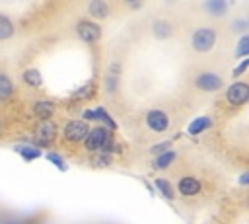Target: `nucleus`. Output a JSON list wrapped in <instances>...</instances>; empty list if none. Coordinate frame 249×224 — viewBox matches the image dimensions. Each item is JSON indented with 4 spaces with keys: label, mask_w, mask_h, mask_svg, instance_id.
<instances>
[{
    "label": "nucleus",
    "mask_w": 249,
    "mask_h": 224,
    "mask_svg": "<svg viewBox=\"0 0 249 224\" xmlns=\"http://www.w3.org/2000/svg\"><path fill=\"white\" fill-rule=\"evenodd\" d=\"M216 43V31L210 27H198L191 35V45L196 53H208Z\"/></svg>",
    "instance_id": "1"
},
{
    "label": "nucleus",
    "mask_w": 249,
    "mask_h": 224,
    "mask_svg": "<svg viewBox=\"0 0 249 224\" xmlns=\"http://www.w3.org/2000/svg\"><path fill=\"white\" fill-rule=\"evenodd\" d=\"M76 31L84 43H97L101 37V27L89 19H80L76 25Z\"/></svg>",
    "instance_id": "2"
},
{
    "label": "nucleus",
    "mask_w": 249,
    "mask_h": 224,
    "mask_svg": "<svg viewBox=\"0 0 249 224\" xmlns=\"http://www.w3.org/2000/svg\"><path fill=\"white\" fill-rule=\"evenodd\" d=\"M195 84H196L198 90H204V92H218L224 86L222 78L218 74H214V72H200L196 76Z\"/></svg>",
    "instance_id": "3"
},
{
    "label": "nucleus",
    "mask_w": 249,
    "mask_h": 224,
    "mask_svg": "<svg viewBox=\"0 0 249 224\" xmlns=\"http://www.w3.org/2000/svg\"><path fill=\"white\" fill-rule=\"evenodd\" d=\"M226 97L231 105H243L247 99H249V86L245 82H235L228 88L226 92Z\"/></svg>",
    "instance_id": "4"
},
{
    "label": "nucleus",
    "mask_w": 249,
    "mask_h": 224,
    "mask_svg": "<svg viewBox=\"0 0 249 224\" xmlns=\"http://www.w3.org/2000/svg\"><path fill=\"white\" fill-rule=\"evenodd\" d=\"M107 138H109V131L103 129V127H95V129L88 131L84 142H86V148H88L89 152H95V150H99V148L103 146V142H105Z\"/></svg>",
    "instance_id": "5"
},
{
    "label": "nucleus",
    "mask_w": 249,
    "mask_h": 224,
    "mask_svg": "<svg viewBox=\"0 0 249 224\" xmlns=\"http://www.w3.org/2000/svg\"><path fill=\"white\" fill-rule=\"evenodd\" d=\"M54 136H56V125L51 119H43L35 129V138L41 144H49L54 140Z\"/></svg>",
    "instance_id": "6"
},
{
    "label": "nucleus",
    "mask_w": 249,
    "mask_h": 224,
    "mask_svg": "<svg viewBox=\"0 0 249 224\" xmlns=\"http://www.w3.org/2000/svg\"><path fill=\"white\" fill-rule=\"evenodd\" d=\"M88 131H89V129H88L86 121H70V123L66 125V129H64V136H66L70 142H80V140L86 138Z\"/></svg>",
    "instance_id": "7"
},
{
    "label": "nucleus",
    "mask_w": 249,
    "mask_h": 224,
    "mask_svg": "<svg viewBox=\"0 0 249 224\" xmlns=\"http://www.w3.org/2000/svg\"><path fill=\"white\" fill-rule=\"evenodd\" d=\"M146 125H148L152 131L161 132V131L167 129L169 117H167L163 111H160V109H152V111H148V115H146Z\"/></svg>",
    "instance_id": "8"
},
{
    "label": "nucleus",
    "mask_w": 249,
    "mask_h": 224,
    "mask_svg": "<svg viewBox=\"0 0 249 224\" xmlns=\"http://www.w3.org/2000/svg\"><path fill=\"white\" fill-rule=\"evenodd\" d=\"M88 14L97 19H105L109 16V4L105 0H91L88 4Z\"/></svg>",
    "instance_id": "9"
},
{
    "label": "nucleus",
    "mask_w": 249,
    "mask_h": 224,
    "mask_svg": "<svg viewBox=\"0 0 249 224\" xmlns=\"http://www.w3.org/2000/svg\"><path fill=\"white\" fill-rule=\"evenodd\" d=\"M204 10L214 18H222L228 12V0H204Z\"/></svg>",
    "instance_id": "10"
},
{
    "label": "nucleus",
    "mask_w": 249,
    "mask_h": 224,
    "mask_svg": "<svg viewBox=\"0 0 249 224\" xmlns=\"http://www.w3.org/2000/svg\"><path fill=\"white\" fill-rule=\"evenodd\" d=\"M179 191L185 197L187 195H196L200 191V181L195 179V177H183V179H179Z\"/></svg>",
    "instance_id": "11"
},
{
    "label": "nucleus",
    "mask_w": 249,
    "mask_h": 224,
    "mask_svg": "<svg viewBox=\"0 0 249 224\" xmlns=\"http://www.w3.org/2000/svg\"><path fill=\"white\" fill-rule=\"evenodd\" d=\"M152 27H154V35L158 39H167L173 33V27H171V23L167 19H156Z\"/></svg>",
    "instance_id": "12"
},
{
    "label": "nucleus",
    "mask_w": 249,
    "mask_h": 224,
    "mask_svg": "<svg viewBox=\"0 0 249 224\" xmlns=\"http://www.w3.org/2000/svg\"><path fill=\"white\" fill-rule=\"evenodd\" d=\"M33 111H35V115H37L39 119H51V115L54 113V105H53L51 101L41 99V101H37V103L33 105Z\"/></svg>",
    "instance_id": "13"
},
{
    "label": "nucleus",
    "mask_w": 249,
    "mask_h": 224,
    "mask_svg": "<svg viewBox=\"0 0 249 224\" xmlns=\"http://www.w3.org/2000/svg\"><path fill=\"white\" fill-rule=\"evenodd\" d=\"M21 78H23V82H25L27 86H31V88H39L41 82H43L41 72H39L37 68H27V70H23Z\"/></svg>",
    "instance_id": "14"
},
{
    "label": "nucleus",
    "mask_w": 249,
    "mask_h": 224,
    "mask_svg": "<svg viewBox=\"0 0 249 224\" xmlns=\"http://www.w3.org/2000/svg\"><path fill=\"white\" fill-rule=\"evenodd\" d=\"M175 158H177V154H175L171 148H167L165 152H161V154L156 158L154 168H156V169H165V168H167V166H169V164H171Z\"/></svg>",
    "instance_id": "15"
},
{
    "label": "nucleus",
    "mask_w": 249,
    "mask_h": 224,
    "mask_svg": "<svg viewBox=\"0 0 249 224\" xmlns=\"http://www.w3.org/2000/svg\"><path fill=\"white\" fill-rule=\"evenodd\" d=\"M14 31H16V27H14L12 19H10L8 16H2V14H0V41L10 39V37L14 35Z\"/></svg>",
    "instance_id": "16"
},
{
    "label": "nucleus",
    "mask_w": 249,
    "mask_h": 224,
    "mask_svg": "<svg viewBox=\"0 0 249 224\" xmlns=\"http://www.w3.org/2000/svg\"><path fill=\"white\" fill-rule=\"evenodd\" d=\"M12 92H14L12 80L4 72H0V99H8L12 95Z\"/></svg>",
    "instance_id": "17"
},
{
    "label": "nucleus",
    "mask_w": 249,
    "mask_h": 224,
    "mask_svg": "<svg viewBox=\"0 0 249 224\" xmlns=\"http://www.w3.org/2000/svg\"><path fill=\"white\" fill-rule=\"evenodd\" d=\"M210 119L208 117H198V119H195L193 123H191V127H189V132L191 134H200L202 131H206L208 127H210Z\"/></svg>",
    "instance_id": "18"
},
{
    "label": "nucleus",
    "mask_w": 249,
    "mask_h": 224,
    "mask_svg": "<svg viewBox=\"0 0 249 224\" xmlns=\"http://www.w3.org/2000/svg\"><path fill=\"white\" fill-rule=\"evenodd\" d=\"M156 187L163 193V197L165 199H173V189H171V185H169V181H165V179H156Z\"/></svg>",
    "instance_id": "19"
},
{
    "label": "nucleus",
    "mask_w": 249,
    "mask_h": 224,
    "mask_svg": "<svg viewBox=\"0 0 249 224\" xmlns=\"http://www.w3.org/2000/svg\"><path fill=\"white\" fill-rule=\"evenodd\" d=\"M249 55V35H243L237 43V51H235V56H247Z\"/></svg>",
    "instance_id": "20"
},
{
    "label": "nucleus",
    "mask_w": 249,
    "mask_h": 224,
    "mask_svg": "<svg viewBox=\"0 0 249 224\" xmlns=\"http://www.w3.org/2000/svg\"><path fill=\"white\" fill-rule=\"evenodd\" d=\"M105 86H107V92L113 93V92L117 90V74L109 72V74H107V84H105Z\"/></svg>",
    "instance_id": "21"
},
{
    "label": "nucleus",
    "mask_w": 249,
    "mask_h": 224,
    "mask_svg": "<svg viewBox=\"0 0 249 224\" xmlns=\"http://www.w3.org/2000/svg\"><path fill=\"white\" fill-rule=\"evenodd\" d=\"M21 156H23L25 160H29V158H37V156H41V152H39L37 148L25 146V148H21Z\"/></svg>",
    "instance_id": "22"
},
{
    "label": "nucleus",
    "mask_w": 249,
    "mask_h": 224,
    "mask_svg": "<svg viewBox=\"0 0 249 224\" xmlns=\"http://www.w3.org/2000/svg\"><path fill=\"white\" fill-rule=\"evenodd\" d=\"M101 154H103V152H101ZM109 162H111V160H109V156H107V154H103V156H99V158L91 160V164H93L95 168H105Z\"/></svg>",
    "instance_id": "23"
},
{
    "label": "nucleus",
    "mask_w": 249,
    "mask_h": 224,
    "mask_svg": "<svg viewBox=\"0 0 249 224\" xmlns=\"http://www.w3.org/2000/svg\"><path fill=\"white\" fill-rule=\"evenodd\" d=\"M247 66H249V58H245L241 64H237L235 68H233V72H231V76H241L245 70H247Z\"/></svg>",
    "instance_id": "24"
},
{
    "label": "nucleus",
    "mask_w": 249,
    "mask_h": 224,
    "mask_svg": "<svg viewBox=\"0 0 249 224\" xmlns=\"http://www.w3.org/2000/svg\"><path fill=\"white\" fill-rule=\"evenodd\" d=\"M47 158H49L51 162H54L58 169H66V164H64V162H62V160H60V158L56 156V154H47Z\"/></svg>",
    "instance_id": "25"
},
{
    "label": "nucleus",
    "mask_w": 249,
    "mask_h": 224,
    "mask_svg": "<svg viewBox=\"0 0 249 224\" xmlns=\"http://www.w3.org/2000/svg\"><path fill=\"white\" fill-rule=\"evenodd\" d=\"M169 146H171L169 142H161V144H156V146H152V148H150V152H154V154H156V152H158V154H161V152H163V150H167Z\"/></svg>",
    "instance_id": "26"
},
{
    "label": "nucleus",
    "mask_w": 249,
    "mask_h": 224,
    "mask_svg": "<svg viewBox=\"0 0 249 224\" xmlns=\"http://www.w3.org/2000/svg\"><path fill=\"white\" fill-rule=\"evenodd\" d=\"M247 27V21L245 19H237L235 23H231V29H235V31H243Z\"/></svg>",
    "instance_id": "27"
},
{
    "label": "nucleus",
    "mask_w": 249,
    "mask_h": 224,
    "mask_svg": "<svg viewBox=\"0 0 249 224\" xmlns=\"http://www.w3.org/2000/svg\"><path fill=\"white\" fill-rule=\"evenodd\" d=\"M91 88H93L91 84H88V86H84V88H82V92H78V93H76V97H88V95L91 93Z\"/></svg>",
    "instance_id": "28"
},
{
    "label": "nucleus",
    "mask_w": 249,
    "mask_h": 224,
    "mask_svg": "<svg viewBox=\"0 0 249 224\" xmlns=\"http://www.w3.org/2000/svg\"><path fill=\"white\" fill-rule=\"evenodd\" d=\"M247 181H249V175H247V173H243V175H241V179H239V183H241V185H247Z\"/></svg>",
    "instance_id": "29"
},
{
    "label": "nucleus",
    "mask_w": 249,
    "mask_h": 224,
    "mask_svg": "<svg viewBox=\"0 0 249 224\" xmlns=\"http://www.w3.org/2000/svg\"><path fill=\"white\" fill-rule=\"evenodd\" d=\"M124 2H128V4H136L138 0H124Z\"/></svg>",
    "instance_id": "30"
}]
</instances>
